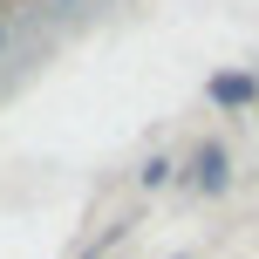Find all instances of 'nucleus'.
<instances>
[{
    "label": "nucleus",
    "mask_w": 259,
    "mask_h": 259,
    "mask_svg": "<svg viewBox=\"0 0 259 259\" xmlns=\"http://www.w3.org/2000/svg\"><path fill=\"white\" fill-rule=\"evenodd\" d=\"M252 89H259L252 75H211V103H219V109H246Z\"/></svg>",
    "instance_id": "obj_1"
},
{
    "label": "nucleus",
    "mask_w": 259,
    "mask_h": 259,
    "mask_svg": "<svg viewBox=\"0 0 259 259\" xmlns=\"http://www.w3.org/2000/svg\"><path fill=\"white\" fill-rule=\"evenodd\" d=\"M198 184H205V191H225V150H219V143L198 150Z\"/></svg>",
    "instance_id": "obj_2"
}]
</instances>
